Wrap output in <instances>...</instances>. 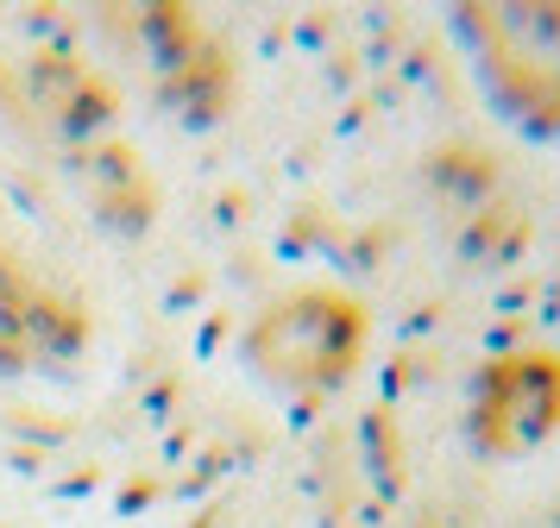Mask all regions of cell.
<instances>
[{
    "label": "cell",
    "mask_w": 560,
    "mask_h": 528,
    "mask_svg": "<svg viewBox=\"0 0 560 528\" xmlns=\"http://www.w3.org/2000/svg\"><path fill=\"white\" fill-rule=\"evenodd\" d=\"M13 114L26 126H38L51 145H95L107 132V120L120 114V95L102 70H89L63 50H38L20 70V89H13Z\"/></svg>",
    "instance_id": "cell-1"
},
{
    "label": "cell",
    "mask_w": 560,
    "mask_h": 528,
    "mask_svg": "<svg viewBox=\"0 0 560 528\" xmlns=\"http://www.w3.org/2000/svg\"><path fill=\"white\" fill-rule=\"evenodd\" d=\"M32 302H38V290L20 277V265L0 246V327H32Z\"/></svg>",
    "instance_id": "cell-2"
}]
</instances>
